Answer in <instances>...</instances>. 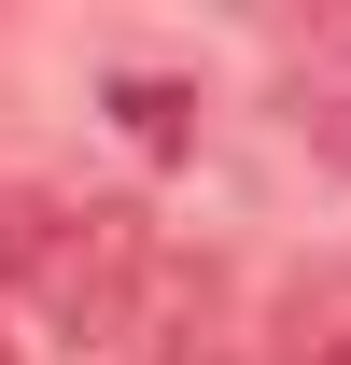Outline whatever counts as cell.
Segmentation results:
<instances>
[{
    "label": "cell",
    "instance_id": "cell-2",
    "mask_svg": "<svg viewBox=\"0 0 351 365\" xmlns=\"http://www.w3.org/2000/svg\"><path fill=\"white\" fill-rule=\"evenodd\" d=\"M295 127H309V155H323V169H351V85H309Z\"/></svg>",
    "mask_w": 351,
    "mask_h": 365
},
{
    "label": "cell",
    "instance_id": "cell-4",
    "mask_svg": "<svg viewBox=\"0 0 351 365\" xmlns=\"http://www.w3.org/2000/svg\"><path fill=\"white\" fill-rule=\"evenodd\" d=\"M127 127L155 140V155H169V140H183V98H169V85H127Z\"/></svg>",
    "mask_w": 351,
    "mask_h": 365
},
{
    "label": "cell",
    "instance_id": "cell-6",
    "mask_svg": "<svg viewBox=\"0 0 351 365\" xmlns=\"http://www.w3.org/2000/svg\"><path fill=\"white\" fill-rule=\"evenodd\" d=\"M0 365H14V351H0Z\"/></svg>",
    "mask_w": 351,
    "mask_h": 365
},
{
    "label": "cell",
    "instance_id": "cell-1",
    "mask_svg": "<svg viewBox=\"0 0 351 365\" xmlns=\"http://www.w3.org/2000/svg\"><path fill=\"white\" fill-rule=\"evenodd\" d=\"M29 281H43V309L71 323L85 351H113V337H141L155 239H141V211H43V253H29Z\"/></svg>",
    "mask_w": 351,
    "mask_h": 365
},
{
    "label": "cell",
    "instance_id": "cell-5",
    "mask_svg": "<svg viewBox=\"0 0 351 365\" xmlns=\"http://www.w3.org/2000/svg\"><path fill=\"white\" fill-rule=\"evenodd\" d=\"M323 365H351V337H337V351H323Z\"/></svg>",
    "mask_w": 351,
    "mask_h": 365
},
{
    "label": "cell",
    "instance_id": "cell-3",
    "mask_svg": "<svg viewBox=\"0 0 351 365\" xmlns=\"http://www.w3.org/2000/svg\"><path fill=\"white\" fill-rule=\"evenodd\" d=\"M29 253H43V211H29V197H0V281H29Z\"/></svg>",
    "mask_w": 351,
    "mask_h": 365
}]
</instances>
